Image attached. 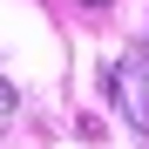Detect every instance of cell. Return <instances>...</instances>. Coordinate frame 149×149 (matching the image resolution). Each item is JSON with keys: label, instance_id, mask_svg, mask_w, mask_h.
Here are the masks:
<instances>
[{"label": "cell", "instance_id": "cell-1", "mask_svg": "<svg viewBox=\"0 0 149 149\" xmlns=\"http://www.w3.org/2000/svg\"><path fill=\"white\" fill-rule=\"evenodd\" d=\"M109 95H115V109L136 122V136H149V54L142 47H129V54L109 68Z\"/></svg>", "mask_w": 149, "mask_h": 149}, {"label": "cell", "instance_id": "cell-2", "mask_svg": "<svg viewBox=\"0 0 149 149\" xmlns=\"http://www.w3.org/2000/svg\"><path fill=\"white\" fill-rule=\"evenodd\" d=\"M14 115H20V95H14L7 81H0V129H7V122H14Z\"/></svg>", "mask_w": 149, "mask_h": 149}, {"label": "cell", "instance_id": "cell-3", "mask_svg": "<svg viewBox=\"0 0 149 149\" xmlns=\"http://www.w3.org/2000/svg\"><path fill=\"white\" fill-rule=\"evenodd\" d=\"M88 7H102V0H88Z\"/></svg>", "mask_w": 149, "mask_h": 149}]
</instances>
